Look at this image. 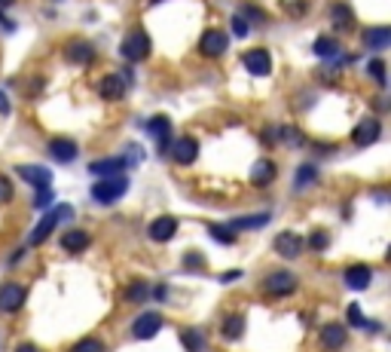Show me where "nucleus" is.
I'll return each instance as SVG.
<instances>
[{
  "label": "nucleus",
  "mask_w": 391,
  "mask_h": 352,
  "mask_svg": "<svg viewBox=\"0 0 391 352\" xmlns=\"http://www.w3.org/2000/svg\"><path fill=\"white\" fill-rule=\"evenodd\" d=\"M46 203H52V187H43V190H37V208H43Z\"/></svg>",
  "instance_id": "obj_40"
},
{
  "label": "nucleus",
  "mask_w": 391,
  "mask_h": 352,
  "mask_svg": "<svg viewBox=\"0 0 391 352\" xmlns=\"http://www.w3.org/2000/svg\"><path fill=\"white\" fill-rule=\"evenodd\" d=\"M348 322H352V325H367V322H364V316H361V306H357V304H352V306H348Z\"/></svg>",
  "instance_id": "obj_39"
},
{
  "label": "nucleus",
  "mask_w": 391,
  "mask_h": 352,
  "mask_svg": "<svg viewBox=\"0 0 391 352\" xmlns=\"http://www.w3.org/2000/svg\"><path fill=\"white\" fill-rule=\"evenodd\" d=\"M64 58L73 62V65H89L95 58V49H92L89 40H71L68 49H64Z\"/></svg>",
  "instance_id": "obj_14"
},
{
  "label": "nucleus",
  "mask_w": 391,
  "mask_h": 352,
  "mask_svg": "<svg viewBox=\"0 0 391 352\" xmlns=\"http://www.w3.org/2000/svg\"><path fill=\"white\" fill-rule=\"evenodd\" d=\"M15 0H0V10H6V6H13Z\"/></svg>",
  "instance_id": "obj_46"
},
{
  "label": "nucleus",
  "mask_w": 391,
  "mask_h": 352,
  "mask_svg": "<svg viewBox=\"0 0 391 352\" xmlns=\"http://www.w3.org/2000/svg\"><path fill=\"white\" fill-rule=\"evenodd\" d=\"M19 175L31 184V187H37V190H43V187H49V184H52V172L40 169V165H19Z\"/></svg>",
  "instance_id": "obj_18"
},
{
  "label": "nucleus",
  "mask_w": 391,
  "mask_h": 352,
  "mask_svg": "<svg viewBox=\"0 0 391 352\" xmlns=\"http://www.w3.org/2000/svg\"><path fill=\"white\" fill-rule=\"evenodd\" d=\"M232 31H236V37H248V31H251V25H248L242 15H232Z\"/></svg>",
  "instance_id": "obj_38"
},
{
  "label": "nucleus",
  "mask_w": 391,
  "mask_h": 352,
  "mask_svg": "<svg viewBox=\"0 0 391 352\" xmlns=\"http://www.w3.org/2000/svg\"><path fill=\"white\" fill-rule=\"evenodd\" d=\"M64 217H71V205H55V208H49V215L37 224L34 230H31L28 245H34V248H37V245H43V242L49 239V233L55 230V224H58V221H64Z\"/></svg>",
  "instance_id": "obj_2"
},
{
  "label": "nucleus",
  "mask_w": 391,
  "mask_h": 352,
  "mask_svg": "<svg viewBox=\"0 0 391 352\" xmlns=\"http://www.w3.org/2000/svg\"><path fill=\"white\" fill-rule=\"evenodd\" d=\"M278 135V129H276V126H272V129H263V141H266V144H276V138Z\"/></svg>",
  "instance_id": "obj_42"
},
{
  "label": "nucleus",
  "mask_w": 391,
  "mask_h": 352,
  "mask_svg": "<svg viewBox=\"0 0 391 352\" xmlns=\"http://www.w3.org/2000/svg\"><path fill=\"white\" fill-rule=\"evenodd\" d=\"M330 15H334L336 28H343V31H348L355 25V13H352V6H346V4H334L330 6Z\"/></svg>",
  "instance_id": "obj_25"
},
{
  "label": "nucleus",
  "mask_w": 391,
  "mask_h": 352,
  "mask_svg": "<svg viewBox=\"0 0 391 352\" xmlns=\"http://www.w3.org/2000/svg\"><path fill=\"white\" fill-rule=\"evenodd\" d=\"M276 251L281 257H287V261H294L299 251H303V236H297V233H290V230L278 233L276 236Z\"/></svg>",
  "instance_id": "obj_13"
},
{
  "label": "nucleus",
  "mask_w": 391,
  "mask_h": 352,
  "mask_svg": "<svg viewBox=\"0 0 391 352\" xmlns=\"http://www.w3.org/2000/svg\"><path fill=\"white\" fill-rule=\"evenodd\" d=\"M89 242H92V239H89L86 230H68L62 236V248L64 251H73V255H80V251L89 248Z\"/></svg>",
  "instance_id": "obj_23"
},
{
  "label": "nucleus",
  "mask_w": 391,
  "mask_h": 352,
  "mask_svg": "<svg viewBox=\"0 0 391 352\" xmlns=\"http://www.w3.org/2000/svg\"><path fill=\"white\" fill-rule=\"evenodd\" d=\"M184 266L187 270H205V257L199 255V251H190V255L184 257Z\"/></svg>",
  "instance_id": "obj_35"
},
{
  "label": "nucleus",
  "mask_w": 391,
  "mask_h": 352,
  "mask_svg": "<svg viewBox=\"0 0 391 352\" xmlns=\"http://www.w3.org/2000/svg\"><path fill=\"white\" fill-rule=\"evenodd\" d=\"M242 334H245V316H227L223 318V337L239 340Z\"/></svg>",
  "instance_id": "obj_26"
},
{
  "label": "nucleus",
  "mask_w": 391,
  "mask_h": 352,
  "mask_svg": "<svg viewBox=\"0 0 391 352\" xmlns=\"http://www.w3.org/2000/svg\"><path fill=\"white\" fill-rule=\"evenodd\" d=\"M370 282H373V270H370V266L355 264V266H348V270H346V285L352 291H364Z\"/></svg>",
  "instance_id": "obj_17"
},
{
  "label": "nucleus",
  "mask_w": 391,
  "mask_h": 352,
  "mask_svg": "<svg viewBox=\"0 0 391 352\" xmlns=\"http://www.w3.org/2000/svg\"><path fill=\"white\" fill-rule=\"evenodd\" d=\"M242 65L248 74H254V77H266V74H272V55L266 53V49H248L242 55Z\"/></svg>",
  "instance_id": "obj_7"
},
{
  "label": "nucleus",
  "mask_w": 391,
  "mask_h": 352,
  "mask_svg": "<svg viewBox=\"0 0 391 352\" xmlns=\"http://www.w3.org/2000/svg\"><path fill=\"white\" fill-rule=\"evenodd\" d=\"M126 156H107V159H98V163L89 165V172L98 175V178H116V175H122L126 169Z\"/></svg>",
  "instance_id": "obj_12"
},
{
  "label": "nucleus",
  "mask_w": 391,
  "mask_h": 352,
  "mask_svg": "<svg viewBox=\"0 0 391 352\" xmlns=\"http://www.w3.org/2000/svg\"><path fill=\"white\" fill-rule=\"evenodd\" d=\"M126 194H129V178H122V175H116V178H98V184L92 187V199L104 205L116 203V199H122Z\"/></svg>",
  "instance_id": "obj_1"
},
{
  "label": "nucleus",
  "mask_w": 391,
  "mask_h": 352,
  "mask_svg": "<svg viewBox=\"0 0 391 352\" xmlns=\"http://www.w3.org/2000/svg\"><path fill=\"white\" fill-rule=\"evenodd\" d=\"M15 352H40L34 343H19V346H15Z\"/></svg>",
  "instance_id": "obj_43"
},
{
  "label": "nucleus",
  "mask_w": 391,
  "mask_h": 352,
  "mask_svg": "<svg viewBox=\"0 0 391 352\" xmlns=\"http://www.w3.org/2000/svg\"><path fill=\"white\" fill-rule=\"evenodd\" d=\"M150 297V285L147 282H131L126 288V295H122V300H129V304H141V300Z\"/></svg>",
  "instance_id": "obj_28"
},
{
  "label": "nucleus",
  "mask_w": 391,
  "mask_h": 352,
  "mask_svg": "<svg viewBox=\"0 0 391 352\" xmlns=\"http://www.w3.org/2000/svg\"><path fill=\"white\" fill-rule=\"evenodd\" d=\"M263 224H269V212H263L257 217H236V221H232V230H257V227H263Z\"/></svg>",
  "instance_id": "obj_29"
},
{
  "label": "nucleus",
  "mask_w": 391,
  "mask_h": 352,
  "mask_svg": "<svg viewBox=\"0 0 391 352\" xmlns=\"http://www.w3.org/2000/svg\"><path fill=\"white\" fill-rule=\"evenodd\" d=\"M379 132H382V126H379L376 116H364V120L352 129V141L357 147H367V144H373V141L379 138Z\"/></svg>",
  "instance_id": "obj_8"
},
{
  "label": "nucleus",
  "mask_w": 391,
  "mask_h": 352,
  "mask_svg": "<svg viewBox=\"0 0 391 352\" xmlns=\"http://www.w3.org/2000/svg\"><path fill=\"white\" fill-rule=\"evenodd\" d=\"M174 233H178V217H171V215L156 217V221L147 227V236L153 239V242H169Z\"/></svg>",
  "instance_id": "obj_11"
},
{
  "label": "nucleus",
  "mask_w": 391,
  "mask_h": 352,
  "mask_svg": "<svg viewBox=\"0 0 391 352\" xmlns=\"http://www.w3.org/2000/svg\"><path fill=\"white\" fill-rule=\"evenodd\" d=\"M24 297H28V291H24L22 282H3L0 285V313H6V316L19 313Z\"/></svg>",
  "instance_id": "obj_4"
},
{
  "label": "nucleus",
  "mask_w": 391,
  "mask_h": 352,
  "mask_svg": "<svg viewBox=\"0 0 391 352\" xmlns=\"http://www.w3.org/2000/svg\"><path fill=\"white\" fill-rule=\"evenodd\" d=\"M180 340H184L187 352H205V337H202V334H199V331H193V328L180 331Z\"/></svg>",
  "instance_id": "obj_30"
},
{
  "label": "nucleus",
  "mask_w": 391,
  "mask_h": 352,
  "mask_svg": "<svg viewBox=\"0 0 391 352\" xmlns=\"http://www.w3.org/2000/svg\"><path fill=\"white\" fill-rule=\"evenodd\" d=\"M239 276H242V273H239V270H229L227 276H223V282H232V279H239Z\"/></svg>",
  "instance_id": "obj_45"
},
{
  "label": "nucleus",
  "mask_w": 391,
  "mask_h": 352,
  "mask_svg": "<svg viewBox=\"0 0 391 352\" xmlns=\"http://www.w3.org/2000/svg\"><path fill=\"white\" fill-rule=\"evenodd\" d=\"M71 352H104V343H101V340H95V337H86V340L73 343V349H71Z\"/></svg>",
  "instance_id": "obj_33"
},
{
  "label": "nucleus",
  "mask_w": 391,
  "mask_h": 352,
  "mask_svg": "<svg viewBox=\"0 0 391 352\" xmlns=\"http://www.w3.org/2000/svg\"><path fill=\"white\" fill-rule=\"evenodd\" d=\"M0 114H10V98L0 92Z\"/></svg>",
  "instance_id": "obj_44"
},
{
  "label": "nucleus",
  "mask_w": 391,
  "mask_h": 352,
  "mask_svg": "<svg viewBox=\"0 0 391 352\" xmlns=\"http://www.w3.org/2000/svg\"><path fill=\"white\" fill-rule=\"evenodd\" d=\"M346 337L348 334H346V328L339 322H330V325H324L321 328V346L324 349H339L346 343Z\"/></svg>",
  "instance_id": "obj_19"
},
{
  "label": "nucleus",
  "mask_w": 391,
  "mask_h": 352,
  "mask_svg": "<svg viewBox=\"0 0 391 352\" xmlns=\"http://www.w3.org/2000/svg\"><path fill=\"white\" fill-rule=\"evenodd\" d=\"M49 154H52L58 163H73L80 154V147L73 144V138H52L49 141Z\"/></svg>",
  "instance_id": "obj_15"
},
{
  "label": "nucleus",
  "mask_w": 391,
  "mask_h": 352,
  "mask_svg": "<svg viewBox=\"0 0 391 352\" xmlns=\"http://www.w3.org/2000/svg\"><path fill=\"white\" fill-rule=\"evenodd\" d=\"M312 53L321 55V58H334V55L339 53V43H336L334 37H318V40L312 43Z\"/></svg>",
  "instance_id": "obj_27"
},
{
  "label": "nucleus",
  "mask_w": 391,
  "mask_h": 352,
  "mask_svg": "<svg viewBox=\"0 0 391 352\" xmlns=\"http://www.w3.org/2000/svg\"><path fill=\"white\" fill-rule=\"evenodd\" d=\"M263 285H266V291L269 295H276V297H287V295H294L297 291V276L294 273H287V270H276V273H269L263 279Z\"/></svg>",
  "instance_id": "obj_5"
},
{
  "label": "nucleus",
  "mask_w": 391,
  "mask_h": 352,
  "mask_svg": "<svg viewBox=\"0 0 391 352\" xmlns=\"http://www.w3.org/2000/svg\"><path fill=\"white\" fill-rule=\"evenodd\" d=\"M278 135H285L287 144H303V132H299V129H290V126L278 129Z\"/></svg>",
  "instance_id": "obj_37"
},
{
  "label": "nucleus",
  "mask_w": 391,
  "mask_h": 352,
  "mask_svg": "<svg viewBox=\"0 0 391 352\" xmlns=\"http://www.w3.org/2000/svg\"><path fill=\"white\" fill-rule=\"evenodd\" d=\"M196 156H199L196 138H174L171 141V159H174V163L190 165V163H196Z\"/></svg>",
  "instance_id": "obj_10"
},
{
  "label": "nucleus",
  "mask_w": 391,
  "mask_h": 352,
  "mask_svg": "<svg viewBox=\"0 0 391 352\" xmlns=\"http://www.w3.org/2000/svg\"><path fill=\"white\" fill-rule=\"evenodd\" d=\"M208 233H211L218 242H223V245H232V242H236V233H232L229 227H220V224H208Z\"/></svg>",
  "instance_id": "obj_31"
},
{
  "label": "nucleus",
  "mask_w": 391,
  "mask_h": 352,
  "mask_svg": "<svg viewBox=\"0 0 391 352\" xmlns=\"http://www.w3.org/2000/svg\"><path fill=\"white\" fill-rule=\"evenodd\" d=\"M364 43L370 49H385L391 43V28L388 25H379V28H367L364 31Z\"/></svg>",
  "instance_id": "obj_24"
},
{
  "label": "nucleus",
  "mask_w": 391,
  "mask_h": 352,
  "mask_svg": "<svg viewBox=\"0 0 391 352\" xmlns=\"http://www.w3.org/2000/svg\"><path fill=\"white\" fill-rule=\"evenodd\" d=\"M327 245H330V239H327V233H324V230H315L309 236V248L312 251H324Z\"/></svg>",
  "instance_id": "obj_34"
},
{
  "label": "nucleus",
  "mask_w": 391,
  "mask_h": 352,
  "mask_svg": "<svg viewBox=\"0 0 391 352\" xmlns=\"http://www.w3.org/2000/svg\"><path fill=\"white\" fill-rule=\"evenodd\" d=\"M120 55L126 62H141V58L150 55V34L147 31H131V34L120 43Z\"/></svg>",
  "instance_id": "obj_3"
},
{
  "label": "nucleus",
  "mask_w": 391,
  "mask_h": 352,
  "mask_svg": "<svg viewBox=\"0 0 391 352\" xmlns=\"http://www.w3.org/2000/svg\"><path fill=\"white\" fill-rule=\"evenodd\" d=\"M367 71H370V77L379 83V86H385V62L382 58H370L367 62Z\"/></svg>",
  "instance_id": "obj_32"
},
{
  "label": "nucleus",
  "mask_w": 391,
  "mask_h": 352,
  "mask_svg": "<svg viewBox=\"0 0 391 352\" xmlns=\"http://www.w3.org/2000/svg\"><path fill=\"white\" fill-rule=\"evenodd\" d=\"M162 328V316L159 313H144V316H138L135 318V325H131V334H135L138 340H150V337H156Z\"/></svg>",
  "instance_id": "obj_9"
},
{
  "label": "nucleus",
  "mask_w": 391,
  "mask_h": 352,
  "mask_svg": "<svg viewBox=\"0 0 391 352\" xmlns=\"http://www.w3.org/2000/svg\"><path fill=\"white\" fill-rule=\"evenodd\" d=\"M13 196V190H10V181H6V178H0V199H3V203H6V199H10Z\"/></svg>",
  "instance_id": "obj_41"
},
{
  "label": "nucleus",
  "mask_w": 391,
  "mask_h": 352,
  "mask_svg": "<svg viewBox=\"0 0 391 352\" xmlns=\"http://www.w3.org/2000/svg\"><path fill=\"white\" fill-rule=\"evenodd\" d=\"M276 163H272V159H257L254 163V169H251V184L254 187H266V184H269L272 178H276Z\"/></svg>",
  "instance_id": "obj_21"
},
{
  "label": "nucleus",
  "mask_w": 391,
  "mask_h": 352,
  "mask_svg": "<svg viewBox=\"0 0 391 352\" xmlns=\"http://www.w3.org/2000/svg\"><path fill=\"white\" fill-rule=\"evenodd\" d=\"M144 129H147V135H153L156 141H159V147H162V150L169 147V138H171V123L165 120V116H153V120H147V123H144Z\"/></svg>",
  "instance_id": "obj_20"
},
{
  "label": "nucleus",
  "mask_w": 391,
  "mask_h": 352,
  "mask_svg": "<svg viewBox=\"0 0 391 352\" xmlns=\"http://www.w3.org/2000/svg\"><path fill=\"white\" fill-rule=\"evenodd\" d=\"M312 184H318V165L303 163L297 169V175H294V190H297V194H303V190H309Z\"/></svg>",
  "instance_id": "obj_22"
},
{
  "label": "nucleus",
  "mask_w": 391,
  "mask_h": 352,
  "mask_svg": "<svg viewBox=\"0 0 391 352\" xmlns=\"http://www.w3.org/2000/svg\"><path fill=\"white\" fill-rule=\"evenodd\" d=\"M239 15H242L248 25H251V22H266V15L257 10V6H242V13H239Z\"/></svg>",
  "instance_id": "obj_36"
},
{
  "label": "nucleus",
  "mask_w": 391,
  "mask_h": 352,
  "mask_svg": "<svg viewBox=\"0 0 391 352\" xmlns=\"http://www.w3.org/2000/svg\"><path fill=\"white\" fill-rule=\"evenodd\" d=\"M98 92H101V98H107V102H116V98L126 95V80H122L120 74H107V77L98 83Z\"/></svg>",
  "instance_id": "obj_16"
},
{
  "label": "nucleus",
  "mask_w": 391,
  "mask_h": 352,
  "mask_svg": "<svg viewBox=\"0 0 391 352\" xmlns=\"http://www.w3.org/2000/svg\"><path fill=\"white\" fill-rule=\"evenodd\" d=\"M227 46H229V40L223 31L218 28H211V31H205L202 40H199V53H202L205 58H220L223 53H227Z\"/></svg>",
  "instance_id": "obj_6"
},
{
  "label": "nucleus",
  "mask_w": 391,
  "mask_h": 352,
  "mask_svg": "<svg viewBox=\"0 0 391 352\" xmlns=\"http://www.w3.org/2000/svg\"><path fill=\"white\" fill-rule=\"evenodd\" d=\"M153 4H159V0H153Z\"/></svg>",
  "instance_id": "obj_47"
}]
</instances>
